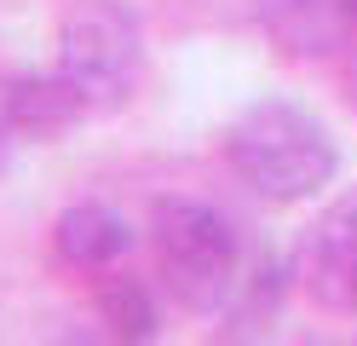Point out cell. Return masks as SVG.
<instances>
[{
    "instance_id": "cell-8",
    "label": "cell",
    "mask_w": 357,
    "mask_h": 346,
    "mask_svg": "<svg viewBox=\"0 0 357 346\" xmlns=\"http://www.w3.org/2000/svg\"><path fill=\"white\" fill-rule=\"evenodd\" d=\"M288 283H294V266L277 260V254H259V260H248V271H242V283L231 294V306L219 312V340L225 346H259L265 335H271V323L282 312V294Z\"/></svg>"
},
{
    "instance_id": "cell-9",
    "label": "cell",
    "mask_w": 357,
    "mask_h": 346,
    "mask_svg": "<svg viewBox=\"0 0 357 346\" xmlns=\"http://www.w3.org/2000/svg\"><path fill=\"white\" fill-rule=\"evenodd\" d=\"M93 317L121 346H155V335H162V300H155V289L144 277H127L121 266L93 283Z\"/></svg>"
},
{
    "instance_id": "cell-1",
    "label": "cell",
    "mask_w": 357,
    "mask_h": 346,
    "mask_svg": "<svg viewBox=\"0 0 357 346\" xmlns=\"http://www.w3.org/2000/svg\"><path fill=\"white\" fill-rule=\"evenodd\" d=\"M219 156L259 202H277V208L323 196L334 173H340L334 133L323 127V115H311L294 99L242 104L225 122V133H219Z\"/></svg>"
},
{
    "instance_id": "cell-10",
    "label": "cell",
    "mask_w": 357,
    "mask_h": 346,
    "mask_svg": "<svg viewBox=\"0 0 357 346\" xmlns=\"http://www.w3.org/2000/svg\"><path fill=\"white\" fill-rule=\"evenodd\" d=\"M52 346H121V340H116V335H109L104 323L93 317V323H70V329H58V335H52Z\"/></svg>"
},
{
    "instance_id": "cell-6",
    "label": "cell",
    "mask_w": 357,
    "mask_h": 346,
    "mask_svg": "<svg viewBox=\"0 0 357 346\" xmlns=\"http://www.w3.org/2000/svg\"><path fill=\"white\" fill-rule=\"evenodd\" d=\"M265 35L277 58L317 64L334 52H351L357 41V0H265Z\"/></svg>"
},
{
    "instance_id": "cell-3",
    "label": "cell",
    "mask_w": 357,
    "mask_h": 346,
    "mask_svg": "<svg viewBox=\"0 0 357 346\" xmlns=\"http://www.w3.org/2000/svg\"><path fill=\"white\" fill-rule=\"evenodd\" d=\"M52 69L70 81L93 115H116L144 87V23L127 0H70L58 12V58Z\"/></svg>"
},
{
    "instance_id": "cell-4",
    "label": "cell",
    "mask_w": 357,
    "mask_h": 346,
    "mask_svg": "<svg viewBox=\"0 0 357 346\" xmlns=\"http://www.w3.org/2000/svg\"><path fill=\"white\" fill-rule=\"evenodd\" d=\"M294 283L328 312H357V202L311 219L294 248Z\"/></svg>"
},
{
    "instance_id": "cell-2",
    "label": "cell",
    "mask_w": 357,
    "mask_h": 346,
    "mask_svg": "<svg viewBox=\"0 0 357 346\" xmlns=\"http://www.w3.org/2000/svg\"><path fill=\"white\" fill-rule=\"evenodd\" d=\"M150 248L155 277L178 312L219 317L248 271V243L225 208L202 196H162L150 208Z\"/></svg>"
},
{
    "instance_id": "cell-11",
    "label": "cell",
    "mask_w": 357,
    "mask_h": 346,
    "mask_svg": "<svg viewBox=\"0 0 357 346\" xmlns=\"http://www.w3.org/2000/svg\"><path fill=\"white\" fill-rule=\"evenodd\" d=\"M346 104L357 110V46H351V64H346Z\"/></svg>"
},
{
    "instance_id": "cell-5",
    "label": "cell",
    "mask_w": 357,
    "mask_h": 346,
    "mask_svg": "<svg viewBox=\"0 0 357 346\" xmlns=\"http://www.w3.org/2000/svg\"><path fill=\"white\" fill-rule=\"evenodd\" d=\"M81 122H93V104L58 69H35V75H6L0 81V127L17 145H58Z\"/></svg>"
},
{
    "instance_id": "cell-7",
    "label": "cell",
    "mask_w": 357,
    "mask_h": 346,
    "mask_svg": "<svg viewBox=\"0 0 357 346\" xmlns=\"http://www.w3.org/2000/svg\"><path fill=\"white\" fill-rule=\"evenodd\" d=\"M52 254H58L63 271L104 277L132 254V225L109 202H70L52 219Z\"/></svg>"
}]
</instances>
